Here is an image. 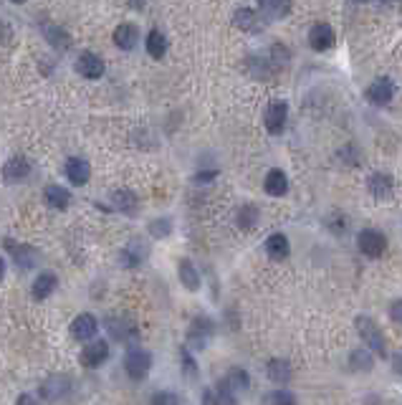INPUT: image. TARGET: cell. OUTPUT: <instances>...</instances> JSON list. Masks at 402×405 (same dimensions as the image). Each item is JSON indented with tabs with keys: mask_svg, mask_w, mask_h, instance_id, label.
I'll return each mask as SVG.
<instances>
[{
	"mask_svg": "<svg viewBox=\"0 0 402 405\" xmlns=\"http://www.w3.org/2000/svg\"><path fill=\"white\" fill-rule=\"evenodd\" d=\"M354 324H357V332H359V337H362V342H365V345L369 347L377 357L387 360V339H385L382 330L377 327V322H374L372 317L359 314V317L354 319Z\"/></svg>",
	"mask_w": 402,
	"mask_h": 405,
	"instance_id": "6da1fadb",
	"label": "cell"
},
{
	"mask_svg": "<svg viewBox=\"0 0 402 405\" xmlns=\"http://www.w3.org/2000/svg\"><path fill=\"white\" fill-rule=\"evenodd\" d=\"M149 368H152V354L147 350H139V347H132L125 357V370L127 375L132 380H145L149 375Z\"/></svg>",
	"mask_w": 402,
	"mask_h": 405,
	"instance_id": "7a4b0ae2",
	"label": "cell"
},
{
	"mask_svg": "<svg viewBox=\"0 0 402 405\" xmlns=\"http://www.w3.org/2000/svg\"><path fill=\"white\" fill-rule=\"evenodd\" d=\"M215 334V322L210 317H195L188 332V347L192 350H205L210 345V337Z\"/></svg>",
	"mask_w": 402,
	"mask_h": 405,
	"instance_id": "3957f363",
	"label": "cell"
},
{
	"mask_svg": "<svg viewBox=\"0 0 402 405\" xmlns=\"http://www.w3.org/2000/svg\"><path fill=\"white\" fill-rule=\"evenodd\" d=\"M107 332L111 334V339H117L122 345H137V339H139V327L125 317L107 319Z\"/></svg>",
	"mask_w": 402,
	"mask_h": 405,
	"instance_id": "277c9868",
	"label": "cell"
},
{
	"mask_svg": "<svg viewBox=\"0 0 402 405\" xmlns=\"http://www.w3.org/2000/svg\"><path fill=\"white\" fill-rule=\"evenodd\" d=\"M357 246L367 258H380L382 253H385V249H387V238H385V233H380V231L365 228L357 236Z\"/></svg>",
	"mask_w": 402,
	"mask_h": 405,
	"instance_id": "5b68a950",
	"label": "cell"
},
{
	"mask_svg": "<svg viewBox=\"0 0 402 405\" xmlns=\"http://www.w3.org/2000/svg\"><path fill=\"white\" fill-rule=\"evenodd\" d=\"M286 117H289V104L284 102V99H273V102L266 107V129H268L271 134H281L286 127Z\"/></svg>",
	"mask_w": 402,
	"mask_h": 405,
	"instance_id": "8992f818",
	"label": "cell"
},
{
	"mask_svg": "<svg viewBox=\"0 0 402 405\" xmlns=\"http://www.w3.org/2000/svg\"><path fill=\"white\" fill-rule=\"evenodd\" d=\"M107 360H109V342H104V339L89 342V345L81 350V365L89 370L99 368V365H104Z\"/></svg>",
	"mask_w": 402,
	"mask_h": 405,
	"instance_id": "52a82bcc",
	"label": "cell"
},
{
	"mask_svg": "<svg viewBox=\"0 0 402 405\" xmlns=\"http://www.w3.org/2000/svg\"><path fill=\"white\" fill-rule=\"evenodd\" d=\"M3 243H6V251L13 256V261L21 266V269H33V266H36L38 253L33 246H28V243H18V241H13V238H6Z\"/></svg>",
	"mask_w": 402,
	"mask_h": 405,
	"instance_id": "ba28073f",
	"label": "cell"
},
{
	"mask_svg": "<svg viewBox=\"0 0 402 405\" xmlns=\"http://www.w3.org/2000/svg\"><path fill=\"white\" fill-rule=\"evenodd\" d=\"M309 44L314 51H329L331 46L336 44V33L329 23H314L309 30Z\"/></svg>",
	"mask_w": 402,
	"mask_h": 405,
	"instance_id": "9c48e42d",
	"label": "cell"
},
{
	"mask_svg": "<svg viewBox=\"0 0 402 405\" xmlns=\"http://www.w3.org/2000/svg\"><path fill=\"white\" fill-rule=\"evenodd\" d=\"M76 71H79L84 79H102L104 76V61H102V56H96V53H91V51H84L76 59Z\"/></svg>",
	"mask_w": 402,
	"mask_h": 405,
	"instance_id": "30bf717a",
	"label": "cell"
},
{
	"mask_svg": "<svg viewBox=\"0 0 402 405\" xmlns=\"http://www.w3.org/2000/svg\"><path fill=\"white\" fill-rule=\"evenodd\" d=\"M392 96H395V84H392V79H374L369 87H367V99L372 104H377V107H385L387 102H392Z\"/></svg>",
	"mask_w": 402,
	"mask_h": 405,
	"instance_id": "8fae6325",
	"label": "cell"
},
{
	"mask_svg": "<svg viewBox=\"0 0 402 405\" xmlns=\"http://www.w3.org/2000/svg\"><path fill=\"white\" fill-rule=\"evenodd\" d=\"M248 385H250L248 372H246V370H241V368H233L226 377H223V380H220L218 388L238 398V393H246V390H248Z\"/></svg>",
	"mask_w": 402,
	"mask_h": 405,
	"instance_id": "7c38bea8",
	"label": "cell"
},
{
	"mask_svg": "<svg viewBox=\"0 0 402 405\" xmlns=\"http://www.w3.org/2000/svg\"><path fill=\"white\" fill-rule=\"evenodd\" d=\"M96 332H99V322H96L94 314H79V317L71 322V334H73V339H79V342L94 339Z\"/></svg>",
	"mask_w": 402,
	"mask_h": 405,
	"instance_id": "4fadbf2b",
	"label": "cell"
},
{
	"mask_svg": "<svg viewBox=\"0 0 402 405\" xmlns=\"http://www.w3.org/2000/svg\"><path fill=\"white\" fill-rule=\"evenodd\" d=\"M68 393H71V380L66 375H51L41 385V395L46 400H59V398H66Z\"/></svg>",
	"mask_w": 402,
	"mask_h": 405,
	"instance_id": "5bb4252c",
	"label": "cell"
},
{
	"mask_svg": "<svg viewBox=\"0 0 402 405\" xmlns=\"http://www.w3.org/2000/svg\"><path fill=\"white\" fill-rule=\"evenodd\" d=\"M233 23L235 28L246 30V33H258V30L264 28V21H261V15L253 8H238L233 13Z\"/></svg>",
	"mask_w": 402,
	"mask_h": 405,
	"instance_id": "9a60e30c",
	"label": "cell"
},
{
	"mask_svg": "<svg viewBox=\"0 0 402 405\" xmlns=\"http://www.w3.org/2000/svg\"><path fill=\"white\" fill-rule=\"evenodd\" d=\"M66 177L71 185H86L91 177V165L84 157H68L66 160Z\"/></svg>",
	"mask_w": 402,
	"mask_h": 405,
	"instance_id": "2e32d148",
	"label": "cell"
},
{
	"mask_svg": "<svg viewBox=\"0 0 402 405\" xmlns=\"http://www.w3.org/2000/svg\"><path fill=\"white\" fill-rule=\"evenodd\" d=\"M145 258H147V249L139 238H132V241L125 246V251L119 253V261L125 264V269H137V266H142Z\"/></svg>",
	"mask_w": 402,
	"mask_h": 405,
	"instance_id": "e0dca14e",
	"label": "cell"
},
{
	"mask_svg": "<svg viewBox=\"0 0 402 405\" xmlns=\"http://www.w3.org/2000/svg\"><path fill=\"white\" fill-rule=\"evenodd\" d=\"M56 287H59V279H56V273L53 271H41L36 276V281H33V299H38V302H44V299H48V296L56 291Z\"/></svg>",
	"mask_w": 402,
	"mask_h": 405,
	"instance_id": "ac0fdd59",
	"label": "cell"
},
{
	"mask_svg": "<svg viewBox=\"0 0 402 405\" xmlns=\"http://www.w3.org/2000/svg\"><path fill=\"white\" fill-rule=\"evenodd\" d=\"M139 41V28L134 23H119L114 28V44L122 48V51H132Z\"/></svg>",
	"mask_w": 402,
	"mask_h": 405,
	"instance_id": "d6986e66",
	"label": "cell"
},
{
	"mask_svg": "<svg viewBox=\"0 0 402 405\" xmlns=\"http://www.w3.org/2000/svg\"><path fill=\"white\" fill-rule=\"evenodd\" d=\"M46 206L53 208V210H66L71 206V192L64 188V185H48L44 190Z\"/></svg>",
	"mask_w": 402,
	"mask_h": 405,
	"instance_id": "ffe728a7",
	"label": "cell"
},
{
	"mask_svg": "<svg viewBox=\"0 0 402 405\" xmlns=\"http://www.w3.org/2000/svg\"><path fill=\"white\" fill-rule=\"evenodd\" d=\"M177 276H180V281H183V287L188 289V291H198L200 289V273L190 258H183V261L177 264Z\"/></svg>",
	"mask_w": 402,
	"mask_h": 405,
	"instance_id": "44dd1931",
	"label": "cell"
},
{
	"mask_svg": "<svg viewBox=\"0 0 402 405\" xmlns=\"http://www.w3.org/2000/svg\"><path fill=\"white\" fill-rule=\"evenodd\" d=\"M266 375H268L271 383L286 385L291 380V365L286 360H281V357H273V360H268V365H266Z\"/></svg>",
	"mask_w": 402,
	"mask_h": 405,
	"instance_id": "7402d4cb",
	"label": "cell"
},
{
	"mask_svg": "<svg viewBox=\"0 0 402 405\" xmlns=\"http://www.w3.org/2000/svg\"><path fill=\"white\" fill-rule=\"evenodd\" d=\"M30 172V162L26 160L23 155H15L6 162V168H3V175H6L8 183H15V180H23V177Z\"/></svg>",
	"mask_w": 402,
	"mask_h": 405,
	"instance_id": "603a6c76",
	"label": "cell"
},
{
	"mask_svg": "<svg viewBox=\"0 0 402 405\" xmlns=\"http://www.w3.org/2000/svg\"><path fill=\"white\" fill-rule=\"evenodd\" d=\"M264 188L268 195L281 198V195H286V190H289V177H286L284 170H271L264 180Z\"/></svg>",
	"mask_w": 402,
	"mask_h": 405,
	"instance_id": "cb8c5ba5",
	"label": "cell"
},
{
	"mask_svg": "<svg viewBox=\"0 0 402 405\" xmlns=\"http://www.w3.org/2000/svg\"><path fill=\"white\" fill-rule=\"evenodd\" d=\"M367 188H369V192H372L374 198H390L392 195V177L385 175V172H374V175H369V180H367Z\"/></svg>",
	"mask_w": 402,
	"mask_h": 405,
	"instance_id": "d4e9b609",
	"label": "cell"
},
{
	"mask_svg": "<svg viewBox=\"0 0 402 405\" xmlns=\"http://www.w3.org/2000/svg\"><path fill=\"white\" fill-rule=\"evenodd\" d=\"M266 253H268L271 258H276V261H284V258H289V253H291V243H289V238H286L284 233H273V236L266 241Z\"/></svg>",
	"mask_w": 402,
	"mask_h": 405,
	"instance_id": "484cf974",
	"label": "cell"
},
{
	"mask_svg": "<svg viewBox=\"0 0 402 405\" xmlns=\"http://www.w3.org/2000/svg\"><path fill=\"white\" fill-rule=\"evenodd\" d=\"M145 46H147V53H149L152 59H157V61L165 59V53H167V38H165V33H160L157 28L147 33Z\"/></svg>",
	"mask_w": 402,
	"mask_h": 405,
	"instance_id": "4316f807",
	"label": "cell"
},
{
	"mask_svg": "<svg viewBox=\"0 0 402 405\" xmlns=\"http://www.w3.org/2000/svg\"><path fill=\"white\" fill-rule=\"evenodd\" d=\"M111 203H114L117 210H122L127 215L137 213V195L132 190H114L111 192Z\"/></svg>",
	"mask_w": 402,
	"mask_h": 405,
	"instance_id": "83f0119b",
	"label": "cell"
},
{
	"mask_svg": "<svg viewBox=\"0 0 402 405\" xmlns=\"http://www.w3.org/2000/svg\"><path fill=\"white\" fill-rule=\"evenodd\" d=\"M369 352H372L369 347H359V350H354V352L349 354V365L354 370H359V372H369V370L374 368V357Z\"/></svg>",
	"mask_w": 402,
	"mask_h": 405,
	"instance_id": "f1b7e54d",
	"label": "cell"
},
{
	"mask_svg": "<svg viewBox=\"0 0 402 405\" xmlns=\"http://www.w3.org/2000/svg\"><path fill=\"white\" fill-rule=\"evenodd\" d=\"M46 41H48L53 48H61V51H66L68 46H71V36H68L61 26H48V28H46Z\"/></svg>",
	"mask_w": 402,
	"mask_h": 405,
	"instance_id": "f546056e",
	"label": "cell"
},
{
	"mask_svg": "<svg viewBox=\"0 0 402 405\" xmlns=\"http://www.w3.org/2000/svg\"><path fill=\"white\" fill-rule=\"evenodd\" d=\"M258 221H261V210H258L253 203H246V206L238 210V226L241 228H256L258 226Z\"/></svg>",
	"mask_w": 402,
	"mask_h": 405,
	"instance_id": "4dcf8cb0",
	"label": "cell"
},
{
	"mask_svg": "<svg viewBox=\"0 0 402 405\" xmlns=\"http://www.w3.org/2000/svg\"><path fill=\"white\" fill-rule=\"evenodd\" d=\"M258 3H261V10H264L266 18H281L291 6V0H258Z\"/></svg>",
	"mask_w": 402,
	"mask_h": 405,
	"instance_id": "1f68e13d",
	"label": "cell"
},
{
	"mask_svg": "<svg viewBox=\"0 0 402 405\" xmlns=\"http://www.w3.org/2000/svg\"><path fill=\"white\" fill-rule=\"evenodd\" d=\"M149 233L154 238H167L172 233V218H154L149 223Z\"/></svg>",
	"mask_w": 402,
	"mask_h": 405,
	"instance_id": "d6a6232c",
	"label": "cell"
},
{
	"mask_svg": "<svg viewBox=\"0 0 402 405\" xmlns=\"http://www.w3.org/2000/svg\"><path fill=\"white\" fill-rule=\"evenodd\" d=\"M180 360H183V372L185 375L190 377V380H195V377H198V365H195V360H192V354H190L188 347L180 350Z\"/></svg>",
	"mask_w": 402,
	"mask_h": 405,
	"instance_id": "836d02e7",
	"label": "cell"
},
{
	"mask_svg": "<svg viewBox=\"0 0 402 405\" xmlns=\"http://www.w3.org/2000/svg\"><path fill=\"white\" fill-rule=\"evenodd\" d=\"M264 403H296V395L289 390H273V393H266Z\"/></svg>",
	"mask_w": 402,
	"mask_h": 405,
	"instance_id": "e575fe53",
	"label": "cell"
},
{
	"mask_svg": "<svg viewBox=\"0 0 402 405\" xmlns=\"http://www.w3.org/2000/svg\"><path fill=\"white\" fill-rule=\"evenodd\" d=\"M152 403L154 405H177L180 403V398H177L175 393H154Z\"/></svg>",
	"mask_w": 402,
	"mask_h": 405,
	"instance_id": "d590c367",
	"label": "cell"
},
{
	"mask_svg": "<svg viewBox=\"0 0 402 405\" xmlns=\"http://www.w3.org/2000/svg\"><path fill=\"white\" fill-rule=\"evenodd\" d=\"M390 314H392V319H395L397 324H402V299H397V302L390 307Z\"/></svg>",
	"mask_w": 402,
	"mask_h": 405,
	"instance_id": "8d00e7d4",
	"label": "cell"
},
{
	"mask_svg": "<svg viewBox=\"0 0 402 405\" xmlns=\"http://www.w3.org/2000/svg\"><path fill=\"white\" fill-rule=\"evenodd\" d=\"M215 175H218L215 170H212V172H200V175H195V183H208V180H212Z\"/></svg>",
	"mask_w": 402,
	"mask_h": 405,
	"instance_id": "74e56055",
	"label": "cell"
},
{
	"mask_svg": "<svg viewBox=\"0 0 402 405\" xmlns=\"http://www.w3.org/2000/svg\"><path fill=\"white\" fill-rule=\"evenodd\" d=\"M392 365H395V372L402 375V354H395V357H392Z\"/></svg>",
	"mask_w": 402,
	"mask_h": 405,
	"instance_id": "f35d334b",
	"label": "cell"
},
{
	"mask_svg": "<svg viewBox=\"0 0 402 405\" xmlns=\"http://www.w3.org/2000/svg\"><path fill=\"white\" fill-rule=\"evenodd\" d=\"M129 6H132L134 10H142V8L147 6V0H129Z\"/></svg>",
	"mask_w": 402,
	"mask_h": 405,
	"instance_id": "ab89813d",
	"label": "cell"
},
{
	"mask_svg": "<svg viewBox=\"0 0 402 405\" xmlns=\"http://www.w3.org/2000/svg\"><path fill=\"white\" fill-rule=\"evenodd\" d=\"M18 403H33V398H30V395H21V398H18Z\"/></svg>",
	"mask_w": 402,
	"mask_h": 405,
	"instance_id": "60d3db41",
	"label": "cell"
},
{
	"mask_svg": "<svg viewBox=\"0 0 402 405\" xmlns=\"http://www.w3.org/2000/svg\"><path fill=\"white\" fill-rule=\"evenodd\" d=\"M6 276V264H3V258H0V279Z\"/></svg>",
	"mask_w": 402,
	"mask_h": 405,
	"instance_id": "b9f144b4",
	"label": "cell"
},
{
	"mask_svg": "<svg viewBox=\"0 0 402 405\" xmlns=\"http://www.w3.org/2000/svg\"><path fill=\"white\" fill-rule=\"evenodd\" d=\"M351 3H369V0H351Z\"/></svg>",
	"mask_w": 402,
	"mask_h": 405,
	"instance_id": "7bdbcfd3",
	"label": "cell"
},
{
	"mask_svg": "<svg viewBox=\"0 0 402 405\" xmlns=\"http://www.w3.org/2000/svg\"><path fill=\"white\" fill-rule=\"evenodd\" d=\"M13 3H18V6H23V3H26V0H13Z\"/></svg>",
	"mask_w": 402,
	"mask_h": 405,
	"instance_id": "ee69618b",
	"label": "cell"
}]
</instances>
